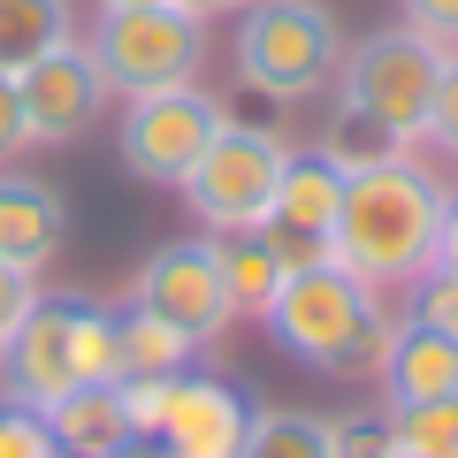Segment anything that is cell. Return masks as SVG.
Here are the masks:
<instances>
[{
  "label": "cell",
  "instance_id": "cell-1",
  "mask_svg": "<svg viewBox=\"0 0 458 458\" xmlns=\"http://www.w3.org/2000/svg\"><path fill=\"white\" fill-rule=\"evenodd\" d=\"M451 183L420 168L412 153H390L375 168H352L336 199V229H328V260L344 276H360L367 291H397V283L436 267V229Z\"/></svg>",
  "mask_w": 458,
  "mask_h": 458
},
{
  "label": "cell",
  "instance_id": "cell-2",
  "mask_svg": "<svg viewBox=\"0 0 458 458\" xmlns=\"http://www.w3.org/2000/svg\"><path fill=\"white\" fill-rule=\"evenodd\" d=\"M267 336L291 352L298 367L313 375H336V382H360L382 367V344H390L397 313H382V291H367L360 276H344L336 260H298L283 267L276 298H267Z\"/></svg>",
  "mask_w": 458,
  "mask_h": 458
},
{
  "label": "cell",
  "instance_id": "cell-3",
  "mask_svg": "<svg viewBox=\"0 0 458 458\" xmlns=\"http://www.w3.org/2000/svg\"><path fill=\"white\" fill-rule=\"evenodd\" d=\"M0 367H8V397L31 412H47L54 397L84 390V382H114L123 375L114 367V313L84 291H54V298L38 291V306L23 313Z\"/></svg>",
  "mask_w": 458,
  "mask_h": 458
},
{
  "label": "cell",
  "instance_id": "cell-4",
  "mask_svg": "<svg viewBox=\"0 0 458 458\" xmlns=\"http://www.w3.org/2000/svg\"><path fill=\"white\" fill-rule=\"evenodd\" d=\"M336 62H344V31L336 8H321V0H252L237 23V77L267 92L276 107H298L321 84H336Z\"/></svg>",
  "mask_w": 458,
  "mask_h": 458
},
{
  "label": "cell",
  "instance_id": "cell-5",
  "mask_svg": "<svg viewBox=\"0 0 458 458\" xmlns=\"http://www.w3.org/2000/svg\"><path fill=\"white\" fill-rule=\"evenodd\" d=\"M107 77L114 99H146L168 84H199L207 69V31L199 16H183L176 0H146V8H99V31L84 38Z\"/></svg>",
  "mask_w": 458,
  "mask_h": 458
},
{
  "label": "cell",
  "instance_id": "cell-6",
  "mask_svg": "<svg viewBox=\"0 0 458 458\" xmlns=\"http://www.w3.org/2000/svg\"><path fill=\"white\" fill-rule=\"evenodd\" d=\"M283 161H291V146H283L276 131L222 114L214 146L199 153V168L176 183V191L191 199V214L214 229V237H237V229H260V222H267L276 183H283Z\"/></svg>",
  "mask_w": 458,
  "mask_h": 458
},
{
  "label": "cell",
  "instance_id": "cell-7",
  "mask_svg": "<svg viewBox=\"0 0 458 458\" xmlns=\"http://www.w3.org/2000/svg\"><path fill=\"white\" fill-rule=\"evenodd\" d=\"M436 77H443V47H428L420 31L397 23V31H375V38H360V47H344L336 99H352L360 114H375L397 146H420Z\"/></svg>",
  "mask_w": 458,
  "mask_h": 458
},
{
  "label": "cell",
  "instance_id": "cell-8",
  "mask_svg": "<svg viewBox=\"0 0 458 458\" xmlns=\"http://www.w3.org/2000/svg\"><path fill=\"white\" fill-rule=\"evenodd\" d=\"M222 114L229 107L207 84H168V92L123 99V168H131L138 183H168V191H176L199 168V153L214 146Z\"/></svg>",
  "mask_w": 458,
  "mask_h": 458
},
{
  "label": "cell",
  "instance_id": "cell-9",
  "mask_svg": "<svg viewBox=\"0 0 458 458\" xmlns=\"http://www.w3.org/2000/svg\"><path fill=\"white\" fill-rule=\"evenodd\" d=\"M131 306L161 313L176 336H191L207 352L237 313H229V291H222V260H214V237H176L161 245L146 267L131 276Z\"/></svg>",
  "mask_w": 458,
  "mask_h": 458
},
{
  "label": "cell",
  "instance_id": "cell-10",
  "mask_svg": "<svg viewBox=\"0 0 458 458\" xmlns=\"http://www.w3.org/2000/svg\"><path fill=\"white\" fill-rule=\"evenodd\" d=\"M16 84H23V123H31V146H77L99 114H107V99H114L84 38L47 47L31 69H16Z\"/></svg>",
  "mask_w": 458,
  "mask_h": 458
},
{
  "label": "cell",
  "instance_id": "cell-11",
  "mask_svg": "<svg viewBox=\"0 0 458 458\" xmlns=\"http://www.w3.org/2000/svg\"><path fill=\"white\" fill-rule=\"evenodd\" d=\"M153 436H161L168 458H237L252 436V405L214 375H176Z\"/></svg>",
  "mask_w": 458,
  "mask_h": 458
},
{
  "label": "cell",
  "instance_id": "cell-12",
  "mask_svg": "<svg viewBox=\"0 0 458 458\" xmlns=\"http://www.w3.org/2000/svg\"><path fill=\"white\" fill-rule=\"evenodd\" d=\"M336 199H344V176L321 161V153H291V161H283L276 207H267V222H260V237L283 252V267L321 260V252H328V229H336Z\"/></svg>",
  "mask_w": 458,
  "mask_h": 458
},
{
  "label": "cell",
  "instance_id": "cell-13",
  "mask_svg": "<svg viewBox=\"0 0 458 458\" xmlns=\"http://www.w3.org/2000/svg\"><path fill=\"white\" fill-rule=\"evenodd\" d=\"M382 397L390 405H428V397H458V336H443V328L412 321V313H397L390 344H382Z\"/></svg>",
  "mask_w": 458,
  "mask_h": 458
},
{
  "label": "cell",
  "instance_id": "cell-14",
  "mask_svg": "<svg viewBox=\"0 0 458 458\" xmlns=\"http://www.w3.org/2000/svg\"><path fill=\"white\" fill-rule=\"evenodd\" d=\"M69 237V207L54 183L23 176V168H0V260L16 267H47Z\"/></svg>",
  "mask_w": 458,
  "mask_h": 458
},
{
  "label": "cell",
  "instance_id": "cell-15",
  "mask_svg": "<svg viewBox=\"0 0 458 458\" xmlns=\"http://www.w3.org/2000/svg\"><path fill=\"white\" fill-rule=\"evenodd\" d=\"M38 420H47V436L62 443V451H77V458H107V451H123V443H131L123 382H84V390L54 397Z\"/></svg>",
  "mask_w": 458,
  "mask_h": 458
},
{
  "label": "cell",
  "instance_id": "cell-16",
  "mask_svg": "<svg viewBox=\"0 0 458 458\" xmlns=\"http://www.w3.org/2000/svg\"><path fill=\"white\" fill-rule=\"evenodd\" d=\"M214 260H222L229 313H237V321H260L267 298H276V283H283V252L267 245L260 229H237V237H214Z\"/></svg>",
  "mask_w": 458,
  "mask_h": 458
},
{
  "label": "cell",
  "instance_id": "cell-17",
  "mask_svg": "<svg viewBox=\"0 0 458 458\" xmlns=\"http://www.w3.org/2000/svg\"><path fill=\"white\" fill-rule=\"evenodd\" d=\"M191 352H199V344L176 336L161 313L131 306V298L114 306V367H123V375H183V367H191ZM123 375H114V382H123Z\"/></svg>",
  "mask_w": 458,
  "mask_h": 458
},
{
  "label": "cell",
  "instance_id": "cell-18",
  "mask_svg": "<svg viewBox=\"0 0 458 458\" xmlns=\"http://www.w3.org/2000/svg\"><path fill=\"white\" fill-rule=\"evenodd\" d=\"M62 38H77L69 31V0H0V69H31Z\"/></svg>",
  "mask_w": 458,
  "mask_h": 458
},
{
  "label": "cell",
  "instance_id": "cell-19",
  "mask_svg": "<svg viewBox=\"0 0 458 458\" xmlns=\"http://www.w3.org/2000/svg\"><path fill=\"white\" fill-rule=\"evenodd\" d=\"M237 458H328V420L298 405H252V436Z\"/></svg>",
  "mask_w": 458,
  "mask_h": 458
},
{
  "label": "cell",
  "instance_id": "cell-20",
  "mask_svg": "<svg viewBox=\"0 0 458 458\" xmlns=\"http://www.w3.org/2000/svg\"><path fill=\"white\" fill-rule=\"evenodd\" d=\"M313 153H321L336 176H352V168H375V161H390V153H405V146L382 131L375 114H360L352 99H336V114H328V131L313 138Z\"/></svg>",
  "mask_w": 458,
  "mask_h": 458
},
{
  "label": "cell",
  "instance_id": "cell-21",
  "mask_svg": "<svg viewBox=\"0 0 458 458\" xmlns=\"http://www.w3.org/2000/svg\"><path fill=\"white\" fill-rule=\"evenodd\" d=\"M390 443L397 458H458V397L390 405Z\"/></svg>",
  "mask_w": 458,
  "mask_h": 458
},
{
  "label": "cell",
  "instance_id": "cell-22",
  "mask_svg": "<svg viewBox=\"0 0 458 458\" xmlns=\"http://www.w3.org/2000/svg\"><path fill=\"white\" fill-rule=\"evenodd\" d=\"M328 458H397L390 405H344V412H328Z\"/></svg>",
  "mask_w": 458,
  "mask_h": 458
},
{
  "label": "cell",
  "instance_id": "cell-23",
  "mask_svg": "<svg viewBox=\"0 0 458 458\" xmlns=\"http://www.w3.org/2000/svg\"><path fill=\"white\" fill-rule=\"evenodd\" d=\"M412 321L443 328V336H458V276L451 267H428V276H412Z\"/></svg>",
  "mask_w": 458,
  "mask_h": 458
},
{
  "label": "cell",
  "instance_id": "cell-24",
  "mask_svg": "<svg viewBox=\"0 0 458 458\" xmlns=\"http://www.w3.org/2000/svg\"><path fill=\"white\" fill-rule=\"evenodd\" d=\"M420 138H428L436 153H451V161H458V54H443V77H436V99H428Z\"/></svg>",
  "mask_w": 458,
  "mask_h": 458
},
{
  "label": "cell",
  "instance_id": "cell-25",
  "mask_svg": "<svg viewBox=\"0 0 458 458\" xmlns=\"http://www.w3.org/2000/svg\"><path fill=\"white\" fill-rule=\"evenodd\" d=\"M38 306V267H16V260H0V352L16 344L23 313Z\"/></svg>",
  "mask_w": 458,
  "mask_h": 458
},
{
  "label": "cell",
  "instance_id": "cell-26",
  "mask_svg": "<svg viewBox=\"0 0 458 458\" xmlns=\"http://www.w3.org/2000/svg\"><path fill=\"white\" fill-rule=\"evenodd\" d=\"M47 420H38L31 405H16V397H8V405H0V458H38L47 451Z\"/></svg>",
  "mask_w": 458,
  "mask_h": 458
},
{
  "label": "cell",
  "instance_id": "cell-27",
  "mask_svg": "<svg viewBox=\"0 0 458 458\" xmlns=\"http://www.w3.org/2000/svg\"><path fill=\"white\" fill-rule=\"evenodd\" d=\"M405 31H420L428 47H458V0H397Z\"/></svg>",
  "mask_w": 458,
  "mask_h": 458
},
{
  "label": "cell",
  "instance_id": "cell-28",
  "mask_svg": "<svg viewBox=\"0 0 458 458\" xmlns=\"http://www.w3.org/2000/svg\"><path fill=\"white\" fill-rule=\"evenodd\" d=\"M31 146V123H23V84L16 69H0V161H16Z\"/></svg>",
  "mask_w": 458,
  "mask_h": 458
},
{
  "label": "cell",
  "instance_id": "cell-29",
  "mask_svg": "<svg viewBox=\"0 0 458 458\" xmlns=\"http://www.w3.org/2000/svg\"><path fill=\"white\" fill-rule=\"evenodd\" d=\"M436 267H451V276H458V191L443 199V229H436Z\"/></svg>",
  "mask_w": 458,
  "mask_h": 458
},
{
  "label": "cell",
  "instance_id": "cell-30",
  "mask_svg": "<svg viewBox=\"0 0 458 458\" xmlns=\"http://www.w3.org/2000/svg\"><path fill=\"white\" fill-rule=\"evenodd\" d=\"M176 8H183V16H199V23H207V16H237V8H252V0H176Z\"/></svg>",
  "mask_w": 458,
  "mask_h": 458
},
{
  "label": "cell",
  "instance_id": "cell-31",
  "mask_svg": "<svg viewBox=\"0 0 458 458\" xmlns=\"http://www.w3.org/2000/svg\"><path fill=\"white\" fill-rule=\"evenodd\" d=\"M107 458H168V451H161V436H131L123 451H107Z\"/></svg>",
  "mask_w": 458,
  "mask_h": 458
},
{
  "label": "cell",
  "instance_id": "cell-32",
  "mask_svg": "<svg viewBox=\"0 0 458 458\" xmlns=\"http://www.w3.org/2000/svg\"><path fill=\"white\" fill-rule=\"evenodd\" d=\"M38 458H77V451H62V443H47V451H38Z\"/></svg>",
  "mask_w": 458,
  "mask_h": 458
},
{
  "label": "cell",
  "instance_id": "cell-33",
  "mask_svg": "<svg viewBox=\"0 0 458 458\" xmlns=\"http://www.w3.org/2000/svg\"><path fill=\"white\" fill-rule=\"evenodd\" d=\"M99 8H146V0H99Z\"/></svg>",
  "mask_w": 458,
  "mask_h": 458
}]
</instances>
